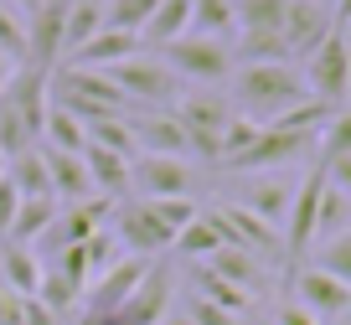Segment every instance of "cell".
I'll use <instances>...</instances> for the list:
<instances>
[{
    "label": "cell",
    "mask_w": 351,
    "mask_h": 325,
    "mask_svg": "<svg viewBox=\"0 0 351 325\" xmlns=\"http://www.w3.org/2000/svg\"><path fill=\"white\" fill-rule=\"evenodd\" d=\"M165 52V67H171L176 77H191V83H222V77H232V47L228 42H212V36H176L171 47H160Z\"/></svg>",
    "instance_id": "cell-3"
},
{
    "label": "cell",
    "mask_w": 351,
    "mask_h": 325,
    "mask_svg": "<svg viewBox=\"0 0 351 325\" xmlns=\"http://www.w3.org/2000/svg\"><path fill=\"white\" fill-rule=\"evenodd\" d=\"M0 57H11V62L26 57V26L16 21L11 5H0Z\"/></svg>",
    "instance_id": "cell-41"
},
{
    "label": "cell",
    "mask_w": 351,
    "mask_h": 325,
    "mask_svg": "<svg viewBox=\"0 0 351 325\" xmlns=\"http://www.w3.org/2000/svg\"><path fill=\"white\" fill-rule=\"evenodd\" d=\"M320 186H326V165L305 176L295 186V202H289V217H285V258H305L315 248V206H320Z\"/></svg>",
    "instance_id": "cell-10"
},
{
    "label": "cell",
    "mask_w": 351,
    "mask_h": 325,
    "mask_svg": "<svg viewBox=\"0 0 351 325\" xmlns=\"http://www.w3.org/2000/svg\"><path fill=\"white\" fill-rule=\"evenodd\" d=\"M145 269H150V258H119L109 274L93 279V289H83V310H77V315H93V320L109 325V315L130 300V289L145 279Z\"/></svg>",
    "instance_id": "cell-12"
},
{
    "label": "cell",
    "mask_w": 351,
    "mask_h": 325,
    "mask_svg": "<svg viewBox=\"0 0 351 325\" xmlns=\"http://www.w3.org/2000/svg\"><path fill=\"white\" fill-rule=\"evenodd\" d=\"M191 5H197V0H160V5H155V16L145 21L140 42H145V47H171L176 36H186V32H191Z\"/></svg>",
    "instance_id": "cell-22"
},
{
    "label": "cell",
    "mask_w": 351,
    "mask_h": 325,
    "mask_svg": "<svg viewBox=\"0 0 351 325\" xmlns=\"http://www.w3.org/2000/svg\"><path fill=\"white\" fill-rule=\"evenodd\" d=\"M104 32V0H67V32H62V57H73L83 42Z\"/></svg>",
    "instance_id": "cell-25"
},
{
    "label": "cell",
    "mask_w": 351,
    "mask_h": 325,
    "mask_svg": "<svg viewBox=\"0 0 351 325\" xmlns=\"http://www.w3.org/2000/svg\"><path fill=\"white\" fill-rule=\"evenodd\" d=\"M160 325H191V320H186V315H176V310H171V315H165Z\"/></svg>",
    "instance_id": "cell-47"
},
{
    "label": "cell",
    "mask_w": 351,
    "mask_h": 325,
    "mask_svg": "<svg viewBox=\"0 0 351 325\" xmlns=\"http://www.w3.org/2000/svg\"><path fill=\"white\" fill-rule=\"evenodd\" d=\"M274 325H326L320 320V315H310L305 304H285V310H279V320Z\"/></svg>",
    "instance_id": "cell-43"
},
{
    "label": "cell",
    "mask_w": 351,
    "mask_h": 325,
    "mask_svg": "<svg viewBox=\"0 0 351 325\" xmlns=\"http://www.w3.org/2000/svg\"><path fill=\"white\" fill-rule=\"evenodd\" d=\"M171 248L181 253V258H202V263H207L212 253H217V248H228V243H222V228H217V222H212L207 212H197V217L186 222V228L176 232V243H171Z\"/></svg>",
    "instance_id": "cell-26"
},
{
    "label": "cell",
    "mask_w": 351,
    "mask_h": 325,
    "mask_svg": "<svg viewBox=\"0 0 351 325\" xmlns=\"http://www.w3.org/2000/svg\"><path fill=\"white\" fill-rule=\"evenodd\" d=\"M0 284H5V294L36 300V289H42V258H36V248L0 243Z\"/></svg>",
    "instance_id": "cell-19"
},
{
    "label": "cell",
    "mask_w": 351,
    "mask_h": 325,
    "mask_svg": "<svg viewBox=\"0 0 351 325\" xmlns=\"http://www.w3.org/2000/svg\"><path fill=\"white\" fill-rule=\"evenodd\" d=\"M330 16H336V26H346L351 21V0H336V11H330Z\"/></svg>",
    "instance_id": "cell-46"
},
{
    "label": "cell",
    "mask_w": 351,
    "mask_h": 325,
    "mask_svg": "<svg viewBox=\"0 0 351 325\" xmlns=\"http://www.w3.org/2000/svg\"><path fill=\"white\" fill-rule=\"evenodd\" d=\"M130 191H140L145 202H155V196H191L197 191V171L186 160H176V155H134Z\"/></svg>",
    "instance_id": "cell-8"
},
{
    "label": "cell",
    "mask_w": 351,
    "mask_h": 325,
    "mask_svg": "<svg viewBox=\"0 0 351 325\" xmlns=\"http://www.w3.org/2000/svg\"><path fill=\"white\" fill-rule=\"evenodd\" d=\"M109 77L119 83V93L130 98V104H176L181 98V77L171 73L165 62H155V57H130V62L109 67Z\"/></svg>",
    "instance_id": "cell-7"
},
{
    "label": "cell",
    "mask_w": 351,
    "mask_h": 325,
    "mask_svg": "<svg viewBox=\"0 0 351 325\" xmlns=\"http://www.w3.org/2000/svg\"><path fill=\"white\" fill-rule=\"evenodd\" d=\"M238 5V32L243 36H279L289 0H232Z\"/></svg>",
    "instance_id": "cell-28"
},
{
    "label": "cell",
    "mask_w": 351,
    "mask_h": 325,
    "mask_svg": "<svg viewBox=\"0 0 351 325\" xmlns=\"http://www.w3.org/2000/svg\"><path fill=\"white\" fill-rule=\"evenodd\" d=\"M346 228H351V196L326 181L320 186V206H315V243L336 238V232H346Z\"/></svg>",
    "instance_id": "cell-30"
},
{
    "label": "cell",
    "mask_w": 351,
    "mask_h": 325,
    "mask_svg": "<svg viewBox=\"0 0 351 325\" xmlns=\"http://www.w3.org/2000/svg\"><path fill=\"white\" fill-rule=\"evenodd\" d=\"M330 114H336L330 104H320V98H305V104L285 108V114H279V119H269V124H274V130H289V134H310V140H315V134L326 130Z\"/></svg>",
    "instance_id": "cell-33"
},
{
    "label": "cell",
    "mask_w": 351,
    "mask_h": 325,
    "mask_svg": "<svg viewBox=\"0 0 351 325\" xmlns=\"http://www.w3.org/2000/svg\"><path fill=\"white\" fill-rule=\"evenodd\" d=\"M171 294H176V279L171 269H145V279L130 289V300L109 315V325H160L171 315Z\"/></svg>",
    "instance_id": "cell-9"
},
{
    "label": "cell",
    "mask_w": 351,
    "mask_h": 325,
    "mask_svg": "<svg viewBox=\"0 0 351 325\" xmlns=\"http://www.w3.org/2000/svg\"><path fill=\"white\" fill-rule=\"evenodd\" d=\"M207 269L222 274L228 284H238V289H248V294L263 289V258H253V253H243V248H217L207 258Z\"/></svg>",
    "instance_id": "cell-24"
},
{
    "label": "cell",
    "mask_w": 351,
    "mask_h": 325,
    "mask_svg": "<svg viewBox=\"0 0 351 325\" xmlns=\"http://www.w3.org/2000/svg\"><path fill=\"white\" fill-rule=\"evenodd\" d=\"M232 98L248 108V119L269 124V119H279L285 108L305 104L310 88H305V77H300L295 62H243L238 73H232Z\"/></svg>",
    "instance_id": "cell-1"
},
{
    "label": "cell",
    "mask_w": 351,
    "mask_h": 325,
    "mask_svg": "<svg viewBox=\"0 0 351 325\" xmlns=\"http://www.w3.org/2000/svg\"><path fill=\"white\" fill-rule=\"evenodd\" d=\"M191 294H202V300H207V304H217V310H228V315H243V310H248V304H253V294H248V289H238V284H228V279H222V274H212L207 263H202V269H197V289H191Z\"/></svg>",
    "instance_id": "cell-29"
},
{
    "label": "cell",
    "mask_w": 351,
    "mask_h": 325,
    "mask_svg": "<svg viewBox=\"0 0 351 325\" xmlns=\"http://www.w3.org/2000/svg\"><path fill=\"white\" fill-rule=\"evenodd\" d=\"M310 145H315L310 134H289V130H274V124H263L258 140H253L243 155H232V160H228V171H274V165L300 160Z\"/></svg>",
    "instance_id": "cell-13"
},
{
    "label": "cell",
    "mask_w": 351,
    "mask_h": 325,
    "mask_svg": "<svg viewBox=\"0 0 351 325\" xmlns=\"http://www.w3.org/2000/svg\"><path fill=\"white\" fill-rule=\"evenodd\" d=\"M295 304H305L310 315H320V320H330V315H346L351 310V284H341L336 274L326 269H300L295 274Z\"/></svg>",
    "instance_id": "cell-15"
},
{
    "label": "cell",
    "mask_w": 351,
    "mask_h": 325,
    "mask_svg": "<svg viewBox=\"0 0 351 325\" xmlns=\"http://www.w3.org/2000/svg\"><path fill=\"white\" fill-rule=\"evenodd\" d=\"M191 32L222 42L228 32H238V5H232V0H197V5H191Z\"/></svg>",
    "instance_id": "cell-31"
},
{
    "label": "cell",
    "mask_w": 351,
    "mask_h": 325,
    "mask_svg": "<svg viewBox=\"0 0 351 325\" xmlns=\"http://www.w3.org/2000/svg\"><path fill=\"white\" fill-rule=\"evenodd\" d=\"M181 315H186L191 325H238V315H228V310H217V304H207L202 294H191Z\"/></svg>",
    "instance_id": "cell-42"
},
{
    "label": "cell",
    "mask_w": 351,
    "mask_h": 325,
    "mask_svg": "<svg viewBox=\"0 0 351 325\" xmlns=\"http://www.w3.org/2000/svg\"><path fill=\"white\" fill-rule=\"evenodd\" d=\"M258 130H263L258 119H248V114H232V124L222 130V160H217V165H228L232 155H243L253 140H258Z\"/></svg>",
    "instance_id": "cell-39"
},
{
    "label": "cell",
    "mask_w": 351,
    "mask_h": 325,
    "mask_svg": "<svg viewBox=\"0 0 351 325\" xmlns=\"http://www.w3.org/2000/svg\"><path fill=\"white\" fill-rule=\"evenodd\" d=\"M57 212H62V202H57V196H21V212H16V222H11V232H5V243L36 248V243L47 238V228L57 222Z\"/></svg>",
    "instance_id": "cell-21"
},
{
    "label": "cell",
    "mask_w": 351,
    "mask_h": 325,
    "mask_svg": "<svg viewBox=\"0 0 351 325\" xmlns=\"http://www.w3.org/2000/svg\"><path fill=\"white\" fill-rule=\"evenodd\" d=\"M330 32H336V16L326 11V0H289V5H285V26H279V36H285L289 57L305 62Z\"/></svg>",
    "instance_id": "cell-11"
},
{
    "label": "cell",
    "mask_w": 351,
    "mask_h": 325,
    "mask_svg": "<svg viewBox=\"0 0 351 325\" xmlns=\"http://www.w3.org/2000/svg\"><path fill=\"white\" fill-rule=\"evenodd\" d=\"M36 145H52V150H73V155H77V150L88 145V130L67 114L62 104H52V108H47V124H42V140H36Z\"/></svg>",
    "instance_id": "cell-32"
},
{
    "label": "cell",
    "mask_w": 351,
    "mask_h": 325,
    "mask_svg": "<svg viewBox=\"0 0 351 325\" xmlns=\"http://www.w3.org/2000/svg\"><path fill=\"white\" fill-rule=\"evenodd\" d=\"M315 269H326V274H336L341 284H351V228L346 232H336V238H326V243H315Z\"/></svg>",
    "instance_id": "cell-36"
},
{
    "label": "cell",
    "mask_w": 351,
    "mask_h": 325,
    "mask_svg": "<svg viewBox=\"0 0 351 325\" xmlns=\"http://www.w3.org/2000/svg\"><path fill=\"white\" fill-rule=\"evenodd\" d=\"M145 52V42L140 36H130V32H114V26H104L99 36H93V42H83L73 52V62L77 67H119V62H130V57H140Z\"/></svg>",
    "instance_id": "cell-18"
},
{
    "label": "cell",
    "mask_w": 351,
    "mask_h": 325,
    "mask_svg": "<svg viewBox=\"0 0 351 325\" xmlns=\"http://www.w3.org/2000/svg\"><path fill=\"white\" fill-rule=\"evenodd\" d=\"M212 222L222 228V243L228 248H243V253H253V258H285V238H279V228H269L263 217H253L243 202H222V206H212Z\"/></svg>",
    "instance_id": "cell-4"
},
{
    "label": "cell",
    "mask_w": 351,
    "mask_h": 325,
    "mask_svg": "<svg viewBox=\"0 0 351 325\" xmlns=\"http://www.w3.org/2000/svg\"><path fill=\"white\" fill-rule=\"evenodd\" d=\"M300 77H305L310 98H320V104H346L351 98V57H346V42H341V32H330L326 42L315 47V52L305 57V67H300Z\"/></svg>",
    "instance_id": "cell-5"
},
{
    "label": "cell",
    "mask_w": 351,
    "mask_h": 325,
    "mask_svg": "<svg viewBox=\"0 0 351 325\" xmlns=\"http://www.w3.org/2000/svg\"><path fill=\"white\" fill-rule=\"evenodd\" d=\"M176 119H181V130H186L191 140V155H202V160H222V130L232 124V98L222 93H181L171 108Z\"/></svg>",
    "instance_id": "cell-2"
},
{
    "label": "cell",
    "mask_w": 351,
    "mask_h": 325,
    "mask_svg": "<svg viewBox=\"0 0 351 325\" xmlns=\"http://www.w3.org/2000/svg\"><path fill=\"white\" fill-rule=\"evenodd\" d=\"M83 165H88V181L104 202H124L130 196V160L114 150H99V145H83Z\"/></svg>",
    "instance_id": "cell-20"
},
{
    "label": "cell",
    "mask_w": 351,
    "mask_h": 325,
    "mask_svg": "<svg viewBox=\"0 0 351 325\" xmlns=\"http://www.w3.org/2000/svg\"><path fill=\"white\" fill-rule=\"evenodd\" d=\"M114 238L130 248V258H155V253H165V248L176 243V232L150 212V202H140V196H124L119 212H114Z\"/></svg>",
    "instance_id": "cell-6"
},
{
    "label": "cell",
    "mask_w": 351,
    "mask_h": 325,
    "mask_svg": "<svg viewBox=\"0 0 351 325\" xmlns=\"http://www.w3.org/2000/svg\"><path fill=\"white\" fill-rule=\"evenodd\" d=\"M289 202H295V191H289L285 181H274V176H258V181L248 186V196H243V206H248L253 217H263L269 228H285Z\"/></svg>",
    "instance_id": "cell-23"
},
{
    "label": "cell",
    "mask_w": 351,
    "mask_h": 325,
    "mask_svg": "<svg viewBox=\"0 0 351 325\" xmlns=\"http://www.w3.org/2000/svg\"><path fill=\"white\" fill-rule=\"evenodd\" d=\"M11 77H16V62H11V57H0V93H5V83H11Z\"/></svg>",
    "instance_id": "cell-45"
},
{
    "label": "cell",
    "mask_w": 351,
    "mask_h": 325,
    "mask_svg": "<svg viewBox=\"0 0 351 325\" xmlns=\"http://www.w3.org/2000/svg\"><path fill=\"white\" fill-rule=\"evenodd\" d=\"M320 150H326L320 165L346 160V155H351V108H336V114L326 119V130H320Z\"/></svg>",
    "instance_id": "cell-37"
},
{
    "label": "cell",
    "mask_w": 351,
    "mask_h": 325,
    "mask_svg": "<svg viewBox=\"0 0 351 325\" xmlns=\"http://www.w3.org/2000/svg\"><path fill=\"white\" fill-rule=\"evenodd\" d=\"M83 263H88V279H99V274H109L114 263H119V238H114L109 228H99L93 238L83 243Z\"/></svg>",
    "instance_id": "cell-38"
},
{
    "label": "cell",
    "mask_w": 351,
    "mask_h": 325,
    "mask_svg": "<svg viewBox=\"0 0 351 325\" xmlns=\"http://www.w3.org/2000/svg\"><path fill=\"white\" fill-rule=\"evenodd\" d=\"M336 32H341V42H346V57H351V21H346V26H336Z\"/></svg>",
    "instance_id": "cell-48"
},
{
    "label": "cell",
    "mask_w": 351,
    "mask_h": 325,
    "mask_svg": "<svg viewBox=\"0 0 351 325\" xmlns=\"http://www.w3.org/2000/svg\"><path fill=\"white\" fill-rule=\"evenodd\" d=\"M326 181L336 186V191L351 196V155H346V160H330V165H326Z\"/></svg>",
    "instance_id": "cell-44"
},
{
    "label": "cell",
    "mask_w": 351,
    "mask_h": 325,
    "mask_svg": "<svg viewBox=\"0 0 351 325\" xmlns=\"http://www.w3.org/2000/svg\"><path fill=\"white\" fill-rule=\"evenodd\" d=\"M62 32H67V0H42L32 16H26V57L32 67H47L62 57Z\"/></svg>",
    "instance_id": "cell-14"
},
{
    "label": "cell",
    "mask_w": 351,
    "mask_h": 325,
    "mask_svg": "<svg viewBox=\"0 0 351 325\" xmlns=\"http://www.w3.org/2000/svg\"><path fill=\"white\" fill-rule=\"evenodd\" d=\"M88 145H99V150H114V155H124V160H134V155H140V145H134V130H130V114L88 124Z\"/></svg>",
    "instance_id": "cell-34"
},
{
    "label": "cell",
    "mask_w": 351,
    "mask_h": 325,
    "mask_svg": "<svg viewBox=\"0 0 351 325\" xmlns=\"http://www.w3.org/2000/svg\"><path fill=\"white\" fill-rule=\"evenodd\" d=\"M42 160H47V181H52V196L57 202H88L93 191V181H88V165H83V150H52V145H42Z\"/></svg>",
    "instance_id": "cell-17"
},
{
    "label": "cell",
    "mask_w": 351,
    "mask_h": 325,
    "mask_svg": "<svg viewBox=\"0 0 351 325\" xmlns=\"http://www.w3.org/2000/svg\"><path fill=\"white\" fill-rule=\"evenodd\" d=\"M140 202H145V196H140ZM150 212L160 217V222H165L171 232H181V228L191 222V217H197V202H191V196H155V202H150Z\"/></svg>",
    "instance_id": "cell-40"
},
{
    "label": "cell",
    "mask_w": 351,
    "mask_h": 325,
    "mask_svg": "<svg viewBox=\"0 0 351 325\" xmlns=\"http://www.w3.org/2000/svg\"><path fill=\"white\" fill-rule=\"evenodd\" d=\"M155 5H160V0H104V26L140 36V32H145V21L155 16Z\"/></svg>",
    "instance_id": "cell-35"
},
{
    "label": "cell",
    "mask_w": 351,
    "mask_h": 325,
    "mask_svg": "<svg viewBox=\"0 0 351 325\" xmlns=\"http://www.w3.org/2000/svg\"><path fill=\"white\" fill-rule=\"evenodd\" d=\"M130 130H134V145H140V155H176V160H186V155H191V140H186V130H181V119H176L171 108L134 114Z\"/></svg>",
    "instance_id": "cell-16"
},
{
    "label": "cell",
    "mask_w": 351,
    "mask_h": 325,
    "mask_svg": "<svg viewBox=\"0 0 351 325\" xmlns=\"http://www.w3.org/2000/svg\"><path fill=\"white\" fill-rule=\"evenodd\" d=\"M5 181H11L21 196H52V181H47V160H42V145H32V150H21L16 160H5Z\"/></svg>",
    "instance_id": "cell-27"
}]
</instances>
